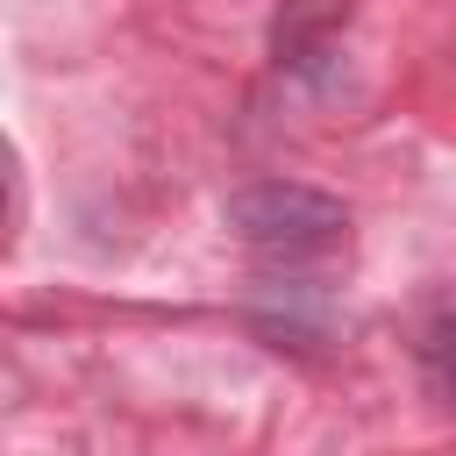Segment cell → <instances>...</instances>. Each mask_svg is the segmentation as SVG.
Segmentation results:
<instances>
[{"instance_id": "obj_2", "label": "cell", "mask_w": 456, "mask_h": 456, "mask_svg": "<svg viewBox=\"0 0 456 456\" xmlns=\"http://www.w3.org/2000/svg\"><path fill=\"white\" fill-rule=\"evenodd\" d=\"M413 356H420V385H428V399L456 413V306H435V314L413 328Z\"/></svg>"}, {"instance_id": "obj_1", "label": "cell", "mask_w": 456, "mask_h": 456, "mask_svg": "<svg viewBox=\"0 0 456 456\" xmlns=\"http://www.w3.org/2000/svg\"><path fill=\"white\" fill-rule=\"evenodd\" d=\"M221 221L264 264H321V256H335L349 242V207L335 192H321V185H299V178L235 185L221 200Z\"/></svg>"}]
</instances>
